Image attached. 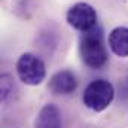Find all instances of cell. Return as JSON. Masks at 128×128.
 I'll return each mask as SVG.
<instances>
[{
    "mask_svg": "<svg viewBox=\"0 0 128 128\" xmlns=\"http://www.w3.org/2000/svg\"><path fill=\"white\" fill-rule=\"evenodd\" d=\"M48 88L54 94L68 96V94L74 92L76 88H78L76 76H74V73L72 70H60L55 74H52V78L49 79Z\"/></svg>",
    "mask_w": 128,
    "mask_h": 128,
    "instance_id": "5b68a950",
    "label": "cell"
},
{
    "mask_svg": "<svg viewBox=\"0 0 128 128\" xmlns=\"http://www.w3.org/2000/svg\"><path fill=\"white\" fill-rule=\"evenodd\" d=\"M36 128H63L61 112L55 104H45L36 119Z\"/></svg>",
    "mask_w": 128,
    "mask_h": 128,
    "instance_id": "8992f818",
    "label": "cell"
},
{
    "mask_svg": "<svg viewBox=\"0 0 128 128\" xmlns=\"http://www.w3.org/2000/svg\"><path fill=\"white\" fill-rule=\"evenodd\" d=\"M97 10L94 6H91L90 3L85 2H79L74 3L73 6L68 8L67 14H66V21L70 27H73L74 30L82 33H88L94 30L97 27Z\"/></svg>",
    "mask_w": 128,
    "mask_h": 128,
    "instance_id": "277c9868",
    "label": "cell"
},
{
    "mask_svg": "<svg viewBox=\"0 0 128 128\" xmlns=\"http://www.w3.org/2000/svg\"><path fill=\"white\" fill-rule=\"evenodd\" d=\"M16 74L22 84L28 86H37L46 78V67L42 58L32 52H26L16 61Z\"/></svg>",
    "mask_w": 128,
    "mask_h": 128,
    "instance_id": "3957f363",
    "label": "cell"
},
{
    "mask_svg": "<svg viewBox=\"0 0 128 128\" xmlns=\"http://www.w3.org/2000/svg\"><path fill=\"white\" fill-rule=\"evenodd\" d=\"M107 43L110 51L121 58L128 57V27H115L112 32L109 33Z\"/></svg>",
    "mask_w": 128,
    "mask_h": 128,
    "instance_id": "52a82bcc",
    "label": "cell"
},
{
    "mask_svg": "<svg viewBox=\"0 0 128 128\" xmlns=\"http://www.w3.org/2000/svg\"><path fill=\"white\" fill-rule=\"evenodd\" d=\"M79 54L82 63L92 70L101 68L107 63L109 54L103 40V30L100 27H96L88 33H84L79 42Z\"/></svg>",
    "mask_w": 128,
    "mask_h": 128,
    "instance_id": "6da1fadb",
    "label": "cell"
},
{
    "mask_svg": "<svg viewBox=\"0 0 128 128\" xmlns=\"http://www.w3.org/2000/svg\"><path fill=\"white\" fill-rule=\"evenodd\" d=\"M115 100V86L106 79L90 82L82 94V103L92 112H104Z\"/></svg>",
    "mask_w": 128,
    "mask_h": 128,
    "instance_id": "7a4b0ae2",
    "label": "cell"
},
{
    "mask_svg": "<svg viewBox=\"0 0 128 128\" xmlns=\"http://www.w3.org/2000/svg\"><path fill=\"white\" fill-rule=\"evenodd\" d=\"M14 90H15L14 78L9 73H3L0 76V98H2V103L9 101V98L14 96Z\"/></svg>",
    "mask_w": 128,
    "mask_h": 128,
    "instance_id": "ba28073f",
    "label": "cell"
}]
</instances>
